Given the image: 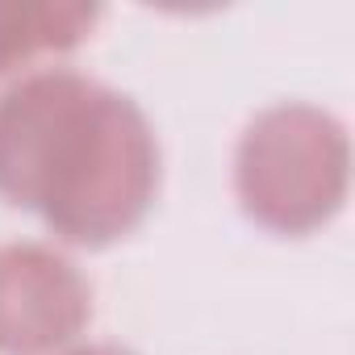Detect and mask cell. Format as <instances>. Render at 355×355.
<instances>
[{"mask_svg":"<svg viewBox=\"0 0 355 355\" xmlns=\"http://www.w3.org/2000/svg\"><path fill=\"white\" fill-rule=\"evenodd\" d=\"M67 355H138L130 347H117V343H76Z\"/></svg>","mask_w":355,"mask_h":355,"instance_id":"5b68a950","label":"cell"},{"mask_svg":"<svg viewBox=\"0 0 355 355\" xmlns=\"http://www.w3.org/2000/svg\"><path fill=\"white\" fill-rule=\"evenodd\" d=\"M92 326V284L59 243H0V355H67Z\"/></svg>","mask_w":355,"mask_h":355,"instance_id":"3957f363","label":"cell"},{"mask_svg":"<svg viewBox=\"0 0 355 355\" xmlns=\"http://www.w3.org/2000/svg\"><path fill=\"white\" fill-rule=\"evenodd\" d=\"M163 150L121 88L76 67H34L0 88V201L63 247L105 251L155 209Z\"/></svg>","mask_w":355,"mask_h":355,"instance_id":"6da1fadb","label":"cell"},{"mask_svg":"<svg viewBox=\"0 0 355 355\" xmlns=\"http://www.w3.org/2000/svg\"><path fill=\"white\" fill-rule=\"evenodd\" d=\"M243 218L276 239L326 230L351 197V138L343 117L309 101H276L259 109L230 163Z\"/></svg>","mask_w":355,"mask_h":355,"instance_id":"7a4b0ae2","label":"cell"},{"mask_svg":"<svg viewBox=\"0 0 355 355\" xmlns=\"http://www.w3.org/2000/svg\"><path fill=\"white\" fill-rule=\"evenodd\" d=\"M96 21L101 9L80 0H0V80L71 55L92 38Z\"/></svg>","mask_w":355,"mask_h":355,"instance_id":"277c9868","label":"cell"}]
</instances>
